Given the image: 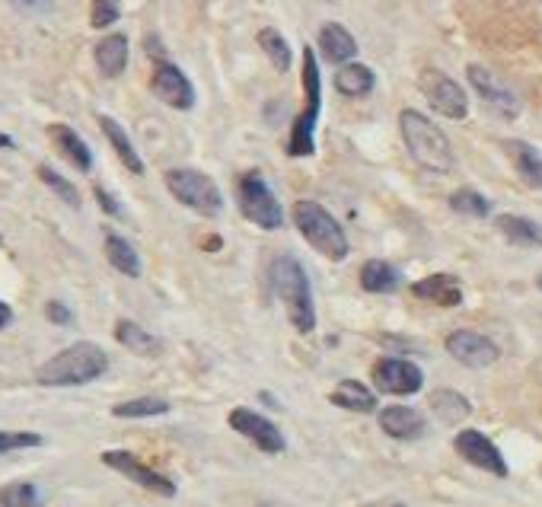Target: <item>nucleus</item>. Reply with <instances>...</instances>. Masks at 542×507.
Returning <instances> with one entry per match:
<instances>
[{
    "label": "nucleus",
    "mask_w": 542,
    "mask_h": 507,
    "mask_svg": "<svg viewBox=\"0 0 542 507\" xmlns=\"http://www.w3.org/2000/svg\"><path fill=\"white\" fill-rule=\"evenodd\" d=\"M466 77H469L472 90L479 93V99H482L485 106H491V109H495L498 115H504V118H517V115H520V99H517V93L507 87L501 77L491 74L488 67L469 64V67H466Z\"/></svg>",
    "instance_id": "ddd939ff"
},
{
    "label": "nucleus",
    "mask_w": 542,
    "mask_h": 507,
    "mask_svg": "<svg viewBox=\"0 0 542 507\" xmlns=\"http://www.w3.org/2000/svg\"><path fill=\"white\" fill-rule=\"evenodd\" d=\"M319 52H323L326 61L342 67V64H351L354 55H358V42H354V36L342 23H326L319 29Z\"/></svg>",
    "instance_id": "f3484780"
},
{
    "label": "nucleus",
    "mask_w": 542,
    "mask_h": 507,
    "mask_svg": "<svg viewBox=\"0 0 542 507\" xmlns=\"http://www.w3.org/2000/svg\"><path fill=\"white\" fill-rule=\"evenodd\" d=\"M106 259L112 262L115 272H122L128 278H141V256L125 236H118V233L106 236Z\"/></svg>",
    "instance_id": "c85d7f7f"
},
{
    "label": "nucleus",
    "mask_w": 542,
    "mask_h": 507,
    "mask_svg": "<svg viewBox=\"0 0 542 507\" xmlns=\"http://www.w3.org/2000/svg\"><path fill=\"white\" fill-rule=\"evenodd\" d=\"M453 447H456V453H460L469 466H476L482 472H491V476H498V479L507 476L504 453L495 447V441H491L488 434H482L476 428H466V431H460V434L453 437Z\"/></svg>",
    "instance_id": "1a4fd4ad"
},
{
    "label": "nucleus",
    "mask_w": 542,
    "mask_h": 507,
    "mask_svg": "<svg viewBox=\"0 0 542 507\" xmlns=\"http://www.w3.org/2000/svg\"><path fill=\"white\" fill-rule=\"evenodd\" d=\"M495 227L511 246L523 249H542V224H536L533 217H520V214H501L495 217Z\"/></svg>",
    "instance_id": "a211bd4d"
},
{
    "label": "nucleus",
    "mask_w": 542,
    "mask_h": 507,
    "mask_svg": "<svg viewBox=\"0 0 542 507\" xmlns=\"http://www.w3.org/2000/svg\"><path fill=\"white\" fill-rule=\"evenodd\" d=\"M236 198H240V211L246 221H252L262 230H278L284 227V208L268 189V182L259 173H246L236 182Z\"/></svg>",
    "instance_id": "0eeeda50"
},
{
    "label": "nucleus",
    "mask_w": 542,
    "mask_h": 507,
    "mask_svg": "<svg viewBox=\"0 0 542 507\" xmlns=\"http://www.w3.org/2000/svg\"><path fill=\"white\" fill-rule=\"evenodd\" d=\"M103 463H106L109 469H115V472H122L125 479L138 482L141 488H147V492L163 495V498H176V482L166 479L163 472L150 469L147 463H141L138 456L128 453V450H106V453H103Z\"/></svg>",
    "instance_id": "9d476101"
},
{
    "label": "nucleus",
    "mask_w": 542,
    "mask_h": 507,
    "mask_svg": "<svg viewBox=\"0 0 542 507\" xmlns=\"http://www.w3.org/2000/svg\"><path fill=\"white\" fill-rule=\"evenodd\" d=\"M13 323V310H10V303L0 300V329H7Z\"/></svg>",
    "instance_id": "ea45409f"
},
{
    "label": "nucleus",
    "mask_w": 542,
    "mask_h": 507,
    "mask_svg": "<svg viewBox=\"0 0 542 507\" xmlns=\"http://www.w3.org/2000/svg\"><path fill=\"white\" fill-rule=\"evenodd\" d=\"M150 90H154V96L160 99V103L173 106L179 112H189L195 106V87L173 61H160L157 64L154 80H150Z\"/></svg>",
    "instance_id": "2eb2a0df"
},
{
    "label": "nucleus",
    "mask_w": 542,
    "mask_h": 507,
    "mask_svg": "<svg viewBox=\"0 0 542 507\" xmlns=\"http://www.w3.org/2000/svg\"><path fill=\"white\" fill-rule=\"evenodd\" d=\"M402 284V272L396 265H389L383 259H370L361 268V287L367 294H389Z\"/></svg>",
    "instance_id": "bb28decb"
},
{
    "label": "nucleus",
    "mask_w": 542,
    "mask_h": 507,
    "mask_svg": "<svg viewBox=\"0 0 542 507\" xmlns=\"http://www.w3.org/2000/svg\"><path fill=\"white\" fill-rule=\"evenodd\" d=\"M329 4H335V0H329Z\"/></svg>",
    "instance_id": "c03bdc74"
},
{
    "label": "nucleus",
    "mask_w": 542,
    "mask_h": 507,
    "mask_svg": "<svg viewBox=\"0 0 542 507\" xmlns=\"http://www.w3.org/2000/svg\"><path fill=\"white\" fill-rule=\"evenodd\" d=\"M10 4L23 13H42V10L52 7V0H10Z\"/></svg>",
    "instance_id": "58836bf2"
},
{
    "label": "nucleus",
    "mask_w": 542,
    "mask_h": 507,
    "mask_svg": "<svg viewBox=\"0 0 542 507\" xmlns=\"http://www.w3.org/2000/svg\"><path fill=\"white\" fill-rule=\"evenodd\" d=\"M166 412H169V402L160 399V396H138V399L112 405L115 418H157V415H166Z\"/></svg>",
    "instance_id": "c756f323"
},
{
    "label": "nucleus",
    "mask_w": 542,
    "mask_h": 507,
    "mask_svg": "<svg viewBox=\"0 0 542 507\" xmlns=\"http://www.w3.org/2000/svg\"><path fill=\"white\" fill-rule=\"evenodd\" d=\"M115 338H118V345H125L128 351L141 354V358H157V354H163V342H160V338L150 335L144 326L134 323V319H118Z\"/></svg>",
    "instance_id": "5701e85b"
},
{
    "label": "nucleus",
    "mask_w": 542,
    "mask_h": 507,
    "mask_svg": "<svg viewBox=\"0 0 542 507\" xmlns=\"http://www.w3.org/2000/svg\"><path fill=\"white\" fill-rule=\"evenodd\" d=\"M377 421H380V431L386 437H393V441H418L428 428L425 418L415 409H409V405H386V409H380Z\"/></svg>",
    "instance_id": "dca6fc26"
},
{
    "label": "nucleus",
    "mask_w": 542,
    "mask_h": 507,
    "mask_svg": "<svg viewBox=\"0 0 542 507\" xmlns=\"http://www.w3.org/2000/svg\"><path fill=\"white\" fill-rule=\"evenodd\" d=\"M536 284H539V291H542V275H539V281H536Z\"/></svg>",
    "instance_id": "37998d69"
},
{
    "label": "nucleus",
    "mask_w": 542,
    "mask_h": 507,
    "mask_svg": "<svg viewBox=\"0 0 542 507\" xmlns=\"http://www.w3.org/2000/svg\"><path fill=\"white\" fill-rule=\"evenodd\" d=\"M303 112L294 118L291 138H287V154L291 157H310L316 150V122L319 109H323V83H319V67H316V52L303 48Z\"/></svg>",
    "instance_id": "39448f33"
},
{
    "label": "nucleus",
    "mask_w": 542,
    "mask_h": 507,
    "mask_svg": "<svg viewBox=\"0 0 542 507\" xmlns=\"http://www.w3.org/2000/svg\"><path fill=\"white\" fill-rule=\"evenodd\" d=\"M399 131H402V141L409 147L412 160L428 169V173L444 176L456 166V154H453V144L444 134V128H437L428 115H421L418 109H402L399 112Z\"/></svg>",
    "instance_id": "f03ea898"
},
{
    "label": "nucleus",
    "mask_w": 542,
    "mask_h": 507,
    "mask_svg": "<svg viewBox=\"0 0 542 507\" xmlns=\"http://www.w3.org/2000/svg\"><path fill=\"white\" fill-rule=\"evenodd\" d=\"M268 284L284 303L291 326L300 335H310L316 329V307H313V287H310L307 272H303V265L294 256L281 252V256H275L268 265Z\"/></svg>",
    "instance_id": "f257e3e1"
},
{
    "label": "nucleus",
    "mask_w": 542,
    "mask_h": 507,
    "mask_svg": "<svg viewBox=\"0 0 542 507\" xmlns=\"http://www.w3.org/2000/svg\"><path fill=\"white\" fill-rule=\"evenodd\" d=\"M163 179H166L169 195H173L179 205H185L189 211H195L201 217H220V214H224V195H220L217 182L201 173V169L179 166V169H169Z\"/></svg>",
    "instance_id": "423d86ee"
},
{
    "label": "nucleus",
    "mask_w": 542,
    "mask_h": 507,
    "mask_svg": "<svg viewBox=\"0 0 542 507\" xmlns=\"http://www.w3.org/2000/svg\"><path fill=\"white\" fill-rule=\"evenodd\" d=\"M118 16H122V4H118V0H93L90 7L93 29H109L112 23H118Z\"/></svg>",
    "instance_id": "c9c22d12"
},
{
    "label": "nucleus",
    "mask_w": 542,
    "mask_h": 507,
    "mask_svg": "<svg viewBox=\"0 0 542 507\" xmlns=\"http://www.w3.org/2000/svg\"><path fill=\"white\" fill-rule=\"evenodd\" d=\"M45 316L52 319L55 326H71V323H74V313H71V307H64L61 300H52V303H48V307H45Z\"/></svg>",
    "instance_id": "e433bc0d"
},
{
    "label": "nucleus",
    "mask_w": 542,
    "mask_h": 507,
    "mask_svg": "<svg viewBox=\"0 0 542 507\" xmlns=\"http://www.w3.org/2000/svg\"><path fill=\"white\" fill-rule=\"evenodd\" d=\"M0 147H7V150H13V147H16V141H13V138H7V134H0Z\"/></svg>",
    "instance_id": "79ce46f5"
},
{
    "label": "nucleus",
    "mask_w": 542,
    "mask_h": 507,
    "mask_svg": "<svg viewBox=\"0 0 542 507\" xmlns=\"http://www.w3.org/2000/svg\"><path fill=\"white\" fill-rule=\"evenodd\" d=\"M507 157L514 160L517 176L530 185V189H542V154L527 141H504Z\"/></svg>",
    "instance_id": "4be33fe9"
},
{
    "label": "nucleus",
    "mask_w": 542,
    "mask_h": 507,
    "mask_svg": "<svg viewBox=\"0 0 542 507\" xmlns=\"http://www.w3.org/2000/svg\"><path fill=\"white\" fill-rule=\"evenodd\" d=\"M227 421H230V428H233L236 434H243L246 441H252L262 453H284V447H287L281 428L275 425V421H268L265 415H259V412H252V409H233Z\"/></svg>",
    "instance_id": "4468645a"
},
{
    "label": "nucleus",
    "mask_w": 542,
    "mask_h": 507,
    "mask_svg": "<svg viewBox=\"0 0 542 507\" xmlns=\"http://www.w3.org/2000/svg\"><path fill=\"white\" fill-rule=\"evenodd\" d=\"M377 87V74L367 64H342L335 71V90L348 99H361Z\"/></svg>",
    "instance_id": "393cba45"
},
{
    "label": "nucleus",
    "mask_w": 542,
    "mask_h": 507,
    "mask_svg": "<svg viewBox=\"0 0 542 507\" xmlns=\"http://www.w3.org/2000/svg\"><path fill=\"white\" fill-rule=\"evenodd\" d=\"M259 45H262V52L268 55V61L275 64V71L278 74H287L291 71V45H287V39L281 36L278 29H262L259 32Z\"/></svg>",
    "instance_id": "7c9ffc66"
},
{
    "label": "nucleus",
    "mask_w": 542,
    "mask_h": 507,
    "mask_svg": "<svg viewBox=\"0 0 542 507\" xmlns=\"http://www.w3.org/2000/svg\"><path fill=\"white\" fill-rule=\"evenodd\" d=\"M96 67L103 77H122L128 67V36L112 32L96 45Z\"/></svg>",
    "instance_id": "412c9836"
},
{
    "label": "nucleus",
    "mask_w": 542,
    "mask_h": 507,
    "mask_svg": "<svg viewBox=\"0 0 542 507\" xmlns=\"http://www.w3.org/2000/svg\"><path fill=\"white\" fill-rule=\"evenodd\" d=\"M48 134H52L58 150L80 169V173H90V169H93V150L87 147V141H83L71 125H52V128H48Z\"/></svg>",
    "instance_id": "a878e982"
},
{
    "label": "nucleus",
    "mask_w": 542,
    "mask_h": 507,
    "mask_svg": "<svg viewBox=\"0 0 542 507\" xmlns=\"http://www.w3.org/2000/svg\"><path fill=\"white\" fill-rule=\"evenodd\" d=\"M109 370V354L93 342H77L58 351L36 370L39 386H87Z\"/></svg>",
    "instance_id": "7ed1b4c3"
},
{
    "label": "nucleus",
    "mask_w": 542,
    "mask_h": 507,
    "mask_svg": "<svg viewBox=\"0 0 542 507\" xmlns=\"http://www.w3.org/2000/svg\"><path fill=\"white\" fill-rule=\"evenodd\" d=\"M0 507H42L39 488L32 482H10L0 488Z\"/></svg>",
    "instance_id": "473e14b6"
},
{
    "label": "nucleus",
    "mask_w": 542,
    "mask_h": 507,
    "mask_svg": "<svg viewBox=\"0 0 542 507\" xmlns=\"http://www.w3.org/2000/svg\"><path fill=\"white\" fill-rule=\"evenodd\" d=\"M374 386L386 396H412L425 386V374L418 370V364L389 354L374 364Z\"/></svg>",
    "instance_id": "f8f14e48"
},
{
    "label": "nucleus",
    "mask_w": 542,
    "mask_h": 507,
    "mask_svg": "<svg viewBox=\"0 0 542 507\" xmlns=\"http://www.w3.org/2000/svg\"><path fill=\"white\" fill-rule=\"evenodd\" d=\"M329 402L338 405V409L358 412V415L377 412V396H374V390H367L361 380H342V383H338L335 390H332Z\"/></svg>",
    "instance_id": "b1692460"
},
{
    "label": "nucleus",
    "mask_w": 542,
    "mask_h": 507,
    "mask_svg": "<svg viewBox=\"0 0 542 507\" xmlns=\"http://www.w3.org/2000/svg\"><path fill=\"white\" fill-rule=\"evenodd\" d=\"M93 195H96V201H99V208H103L106 214H112V217H125V211H122V205H118V201L103 189V185H96L93 189Z\"/></svg>",
    "instance_id": "4c0bfd02"
},
{
    "label": "nucleus",
    "mask_w": 542,
    "mask_h": 507,
    "mask_svg": "<svg viewBox=\"0 0 542 507\" xmlns=\"http://www.w3.org/2000/svg\"><path fill=\"white\" fill-rule=\"evenodd\" d=\"M421 93L431 103V109L444 118H453V122H460V118L469 115V96L466 90L456 83L453 77L440 74V71H425L421 74Z\"/></svg>",
    "instance_id": "6e6552de"
},
{
    "label": "nucleus",
    "mask_w": 542,
    "mask_h": 507,
    "mask_svg": "<svg viewBox=\"0 0 542 507\" xmlns=\"http://www.w3.org/2000/svg\"><path fill=\"white\" fill-rule=\"evenodd\" d=\"M45 437L32 434V431H0V453L10 450H29V447H42Z\"/></svg>",
    "instance_id": "f704fd0d"
},
{
    "label": "nucleus",
    "mask_w": 542,
    "mask_h": 507,
    "mask_svg": "<svg viewBox=\"0 0 542 507\" xmlns=\"http://www.w3.org/2000/svg\"><path fill=\"white\" fill-rule=\"evenodd\" d=\"M99 128H103L106 141L112 144V150L118 154V160L125 163L128 173L141 176V173H144V160H141L138 150H134V144H131V138H128V131H125L122 125H118L112 115H99Z\"/></svg>",
    "instance_id": "aec40b11"
},
{
    "label": "nucleus",
    "mask_w": 542,
    "mask_h": 507,
    "mask_svg": "<svg viewBox=\"0 0 542 507\" xmlns=\"http://www.w3.org/2000/svg\"><path fill=\"white\" fill-rule=\"evenodd\" d=\"M447 354H450L453 361H460L463 367H469V370H485V367H491L501 358L498 345L491 342L488 335L472 332V329L450 332L447 335Z\"/></svg>",
    "instance_id": "9b49d317"
},
{
    "label": "nucleus",
    "mask_w": 542,
    "mask_h": 507,
    "mask_svg": "<svg viewBox=\"0 0 542 507\" xmlns=\"http://www.w3.org/2000/svg\"><path fill=\"white\" fill-rule=\"evenodd\" d=\"M294 224L303 233V240H307L316 252H323L326 259H332V262L348 259V252H351L348 236H345L342 224L332 217V211L319 205V201H310V198L297 201Z\"/></svg>",
    "instance_id": "20e7f679"
},
{
    "label": "nucleus",
    "mask_w": 542,
    "mask_h": 507,
    "mask_svg": "<svg viewBox=\"0 0 542 507\" xmlns=\"http://www.w3.org/2000/svg\"><path fill=\"white\" fill-rule=\"evenodd\" d=\"M39 179L64 201V205L80 208V192L74 189V182H67V179L58 173V169H52V166H39Z\"/></svg>",
    "instance_id": "72a5a7b5"
},
{
    "label": "nucleus",
    "mask_w": 542,
    "mask_h": 507,
    "mask_svg": "<svg viewBox=\"0 0 542 507\" xmlns=\"http://www.w3.org/2000/svg\"><path fill=\"white\" fill-rule=\"evenodd\" d=\"M428 402H431V412L444 421V425H460V421L472 415V402L456 390H434Z\"/></svg>",
    "instance_id": "cd10ccee"
},
{
    "label": "nucleus",
    "mask_w": 542,
    "mask_h": 507,
    "mask_svg": "<svg viewBox=\"0 0 542 507\" xmlns=\"http://www.w3.org/2000/svg\"><path fill=\"white\" fill-rule=\"evenodd\" d=\"M364 507H405L402 501H393V498H383V501H370V504H364Z\"/></svg>",
    "instance_id": "a19ab883"
},
{
    "label": "nucleus",
    "mask_w": 542,
    "mask_h": 507,
    "mask_svg": "<svg viewBox=\"0 0 542 507\" xmlns=\"http://www.w3.org/2000/svg\"><path fill=\"white\" fill-rule=\"evenodd\" d=\"M450 208L456 214H463V217H488L491 214V201L476 189H456L450 195Z\"/></svg>",
    "instance_id": "2f4dec72"
},
{
    "label": "nucleus",
    "mask_w": 542,
    "mask_h": 507,
    "mask_svg": "<svg viewBox=\"0 0 542 507\" xmlns=\"http://www.w3.org/2000/svg\"><path fill=\"white\" fill-rule=\"evenodd\" d=\"M412 294L418 300H431L437 307H460L463 303V287L453 275H431V278H421Z\"/></svg>",
    "instance_id": "6ab92c4d"
}]
</instances>
